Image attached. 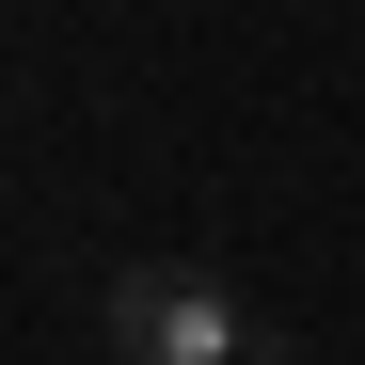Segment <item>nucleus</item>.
<instances>
[{
    "instance_id": "1",
    "label": "nucleus",
    "mask_w": 365,
    "mask_h": 365,
    "mask_svg": "<svg viewBox=\"0 0 365 365\" xmlns=\"http://www.w3.org/2000/svg\"><path fill=\"white\" fill-rule=\"evenodd\" d=\"M270 334L207 270H111V365H255Z\"/></svg>"
}]
</instances>
